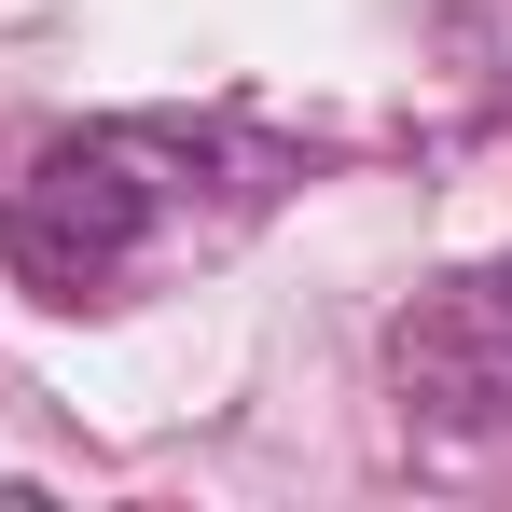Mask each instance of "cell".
<instances>
[{"instance_id":"6da1fadb","label":"cell","mask_w":512,"mask_h":512,"mask_svg":"<svg viewBox=\"0 0 512 512\" xmlns=\"http://www.w3.org/2000/svg\"><path fill=\"white\" fill-rule=\"evenodd\" d=\"M208 153H222V139H194V125H70V139H42L28 167L0 180V250H14V277L111 291L125 263H153L180 222H194Z\"/></svg>"},{"instance_id":"7a4b0ae2","label":"cell","mask_w":512,"mask_h":512,"mask_svg":"<svg viewBox=\"0 0 512 512\" xmlns=\"http://www.w3.org/2000/svg\"><path fill=\"white\" fill-rule=\"evenodd\" d=\"M388 388L443 443H512V263L429 277L416 305L388 319Z\"/></svg>"}]
</instances>
